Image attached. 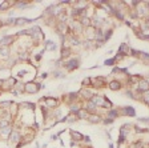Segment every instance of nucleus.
Here are the masks:
<instances>
[{"label":"nucleus","instance_id":"f257e3e1","mask_svg":"<svg viewBox=\"0 0 149 148\" xmlns=\"http://www.w3.org/2000/svg\"><path fill=\"white\" fill-rule=\"evenodd\" d=\"M39 88H40V85L36 84V83H27L24 90H25V92H28V93H35V92L39 91Z\"/></svg>","mask_w":149,"mask_h":148},{"label":"nucleus","instance_id":"f03ea898","mask_svg":"<svg viewBox=\"0 0 149 148\" xmlns=\"http://www.w3.org/2000/svg\"><path fill=\"white\" fill-rule=\"evenodd\" d=\"M92 103L96 105H103L104 107V103H105V99L101 97V96H93L92 97Z\"/></svg>","mask_w":149,"mask_h":148},{"label":"nucleus","instance_id":"7ed1b4c3","mask_svg":"<svg viewBox=\"0 0 149 148\" xmlns=\"http://www.w3.org/2000/svg\"><path fill=\"white\" fill-rule=\"evenodd\" d=\"M138 91H141V92H145V91H148L149 90V83L146 80H143V81H140L138 83Z\"/></svg>","mask_w":149,"mask_h":148},{"label":"nucleus","instance_id":"20e7f679","mask_svg":"<svg viewBox=\"0 0 149 148\" xmlns=\"http://www.w3.org/2000/svg\"><path fill=\"white\" fill-rule=\"evenodd\" d=\"M79 65V61L74 59V60H71V61H68V63L65 64V67H67V70H69V71H72V70H74V68Z\"/></svg>","mask_w":149,"mask_h":148},{"label":"nucleus","instance_id":"39448f33","mask_svg":"<svg viewBox=\"0 0 149 148\" xmlns=\"http://www.w3.org/2000/svg\"><path fill=\"white\" fill-rule=\"evenodd\" d=\"M45 105L47 107H56L57 105V102L55 100V99H52V97H45Z\"/></svg>","mask_w":149,"mask_h":148},{"label":"nucleus","instance_id":"423d86ee","mask_svg":"<svg viewBox=\"0 0 149 148\" xmlns=\"http://www.w3.org/2000/svg\"><path fill=\"white\" fill-rule=\"evenodd\" d=\"M9 137H11V143H16V142H19V139H20V134L16 132V131H13V132H11Z\"/></svg>","mask_w":149,"mask_h":148},{"label":"nucleus","instance_id":"0eeeda50","mask_svg":"<svg viewBox=\"0 0 149 148\" xmlns=\"http://www.w3.org/2000/svg\"><path fill=\"white\" fill-rule=\"evenodd\" d=\"M118 52H120L121 55H126V53H129V47L126 45L125 43H124V44H121V45H120V48H118Z\"/></svg>","mask_w":149,"mask_h":148},{"label":"nucleus","instance_id":"6e6552de","mask_svg":"<svg viewBox=\"0 0 149 148\" xmlns=\"http://www.w3.org/2000/svg\"><path fill=\"white\" fill-rule=\"evenodd\" d=\"M121 87V84L118 83V81H111V84H109V88H111L112 91H116V90H118V88Z\"/></svg>","mask_w":149,"mask_h":148},{"label":"nucleus","instance_id":"1a4fd4ad","mask_svg":"<svg viewBox=\"0 0 149 148\" xmlns=\"http://www.w3.org/2000/svg\"><path fill=\"white\" fill-rule=\"evenodd\" d=\"M77 116L80 117V119H85V117H88V112H87V109H79Z\"/></svg>","mask_w":149,"mask_h":148},{"label":"nucleus","instance_id":"9d476101","mask_svg":"<svg viewBox=\"0 0 149 148\" xmlns=\"http://www.w3.org/2000/svg\"><path fill=\"white\" fill-rule=\"evenodd\" d=\"M124 112H125L126 115H129V116H135V115H136L135 109H133L132 107H126V108H124Z\"/></svg>","mask_w":149,"mask_h":148},{"label":"nucleus","instance_id":"9b49d317","mask_svg":"<svg viewBox=\"0 0 149 148\" xmlns=\"http://www.w3.org/2000/svg\"><path fill=\"white\" fill-rule=\"evenodd\" d=\"M71 134H72V137H73L74 140H80V139H83V137H84L80 132H76V131H71Z\"/></svg>","mask_w":149,"mask_h":148},{"label":"nucleus","instance_id":"f8f14e48","mask_svg":"<svg viewBox=\"0 0 149 148\" xmlns=\"http://www.w3.org/2000/svg\"><path fill=\"white\" fill-rule=\"evenodd\" d=\"M88 119H89V122H91V123H99L101 120V117L96 116V115H92V116H88Z\"/></svg>","mask_w":149,"mask_h":148},{"label":"nucleus","instance_id":"ddd939ff","mask_svg":"<svg viewBox=\"0 0 149 148\" xmlns=\"http://www.w3.org/2000/svg\"><path fill=\"white\" fill-rule=\"evenodd\" d=\"M12 41V38L11 36H6V38L3 39V40H1V44H4V45H7V44H9Z\"/></svg>","mask_w":149,"mask_h":148},{"label":"nucleus","instance_id":"4468645a","mask_svg":"<svg viewBox=\"0 0 149 148\" xmlns=\"http://www.w3.org/2000/svg\"><path fill=\"white\" fill-rule=\"evenodd\" d=\"M136 55H138L143 60H149V55H146V53H144V52H137Z\"/></svg>","mask_w":149,"mask_h":148},{"label":"nucleus","instance_id":"2eb2a0df","mask_svg":"<svg viewBox=\"0 0 149 148\" xmlns=\"http://www.w3.org/2000/svg\"><path fill=\"white\" fill-rule=\"evenodd\" d=\"M7 127H9L8 122H7V120H1V122H0V128L4 129V128H7Z\"/></svg>","mask_w":149,"mask_h":148},{"label":"nucleus","instance_id":"dca6fc26","mask_svg":"<svg viewBox=\"0 0 149 148\" xmlns=\"http://www.w3.org/2000/svg\"><path fill=\"white\" fill-rule=\"evenodd\" d=\"M1 134L3 135H8V134H11V127H7V128H4V129H1Z\"/></svg>","mask_w":149,"mask_h":148},{"label":"nucleus","instance_id":"f3484780","mask_svg":"<svg viewBox=\"0 0 149 148\" xmlns=\"http://www.w3.org/2000/svg\"><path fill=\"white\" fill-rule=\"evenodd\" d=\"M117 115H118V113H117V111H111V112L108 113V116L111 117V119H113V117H116Z\"/></svg>","mask_w":149,"mask_h":148},{"label":"nucleus","instance_id":"a211bd4d","mask_svg":"<svg viewBox=\"0 0 149 148\" xmlns=\"http://www.w3.org/2000/svg\"><path fill=\"white\" fill-rule=\"evenodd\" d=\"M0 52H1V55H3V56H8V49H7L6 47H3V48H1V51H0Z\"/></svg>","mask_w":149,"mask_h":148},{"label":"nucleus","instance_id":"6ab92c4d","mask_svg":"<svg viewBox=\"0 0 149 148\" xmlns=\"http://www.w3.org/2000/svg\"><path fill=\"white\" fill-rule=\"evenodd\" d=\"M8 6H9V3H8V1H4V3L1 4V6H0V9H1V11H3V9L8 8Z\"/></svg>","mask_w":149,"mask_h":148},{"label":"nucleus","instance_id":"aec40b11","mask_svg":"<svg viewBox=\"0 0 149 148\" xmlns=\"http://www.w3.org/2000/svg\"><path fill=\"white\" fill-rule=\"evenodd\" d=\"M87 108H88L89 111H93V109H95V104H93L92 102H89V103H88V105H87Z\"/></svg>","mask_w":149,"mask_h":148},{"label":"nucleus","instance_id":"412c9836","mask_svg":"<svg viewBox=\"0 0 149 148\" xmlns=\"http://www.w3.org/2000/svg\"><path fill=\"white\" fill-rule=\"evenodd\" d=\"M61 55H63V58H67V56L69 55V49H63V53H61Z\"/></svg>","mask_w":149,"mask_h":148},{"label":"nucleus","instance_id":"4be33fe9","mask_svg":"<svg viewBox=\"0 0 149 148\" xmlns=\"http://www.w3.org/2000/svg\"><path fill=\"white\" fill-rule=\"evenodd\" d=\"M71 43H72V44H76V45H77V44H79V40H77L76 38H73V36H72V38H71Z\"/></svg>","mask_w":149,"mask_h":148},{"label":"nucleus","instance_id":"5701e85b","mask_svg":"<svg viewBox=\"0 0 149 148\" xmlns=\"http://www.w3.org/2000/svg\"><path fill=\"white\" fill-rule=\"evenodd\" d=\"M89 83H91V79H89V77L84 79V81H83V84H84V85H89Z\"/></svg>","mask_w":149,"mask_h":148},{"label":"nucleus","instance_id":"b1692460","mask_svg":"<svg viewBox=\"0 0 149 148\" xmlns=\"http://www.w3.org/2000/svg\"><path fill=\"white\" fill-rule=\"evenodd\" d=\"M113 61H115V59H109V60H105V64H106V65H112Z\"/></svg>","mask_w":149,"mask_h":148},{"label":"nucleus","instance_id":"393cba45","mask_svg":"<svg viewBox=\"0 0 149 148\" xmlns=\"http://www.w3.org/2000/svg\"><path fill=\"white\" fill-rule=\"evenodd\" d=\"M111 35H112V31H108V32L105 33V35H104V39H105V40H108V39H109V36H111Z\"/></svg>","mask_w":149,"mask_h":148},{"label":"nucleus","instance_id":"a878e982","mask_svg":"<svg viewBox=\"0 0 149 148\" xmlns=\"http://www.w3.org/2000/svg\"><path fill=\"white\" fill-rule=\"evenodd\" d=\"M59 29H60V32H64V29H65V26H64L63 23L59 24Z\"/></svg>","mask_w":149,"mask_h":148},{"label":"nucleus","instance_id":"bb28decb","mask_svg":"<svg viewBox=\"0 0 149 148\" xmlns=\"http://www.w3.org/2000/svg\"><path fill=\"white\" fill-rule=\"evenodd\" d=\"M0 105H1V107H8V105H11V103L9 102H3V103H0Z\"/></svg>","mask_w":149,"mask_h":148},{"label":"nucleus","instance_id":"cd10ccee","mask_svg":"<svg viewBox=\"0 0 149 148\" xmlns=\"http://www.w3.org/2000/svg\"><path fill=\"white\" fill-rule=\"evenodd\" d=\"M144 100H145V103H146V104H149V93L144 95Z\"/></svg>","mask_w":149,"mask_h":148},{"label":"nucleus","instance_id":"c85d7f7f","mask_svg":"<svg viewBox=\"0 0 149 148\" xmlns=\"http://www.w3.org/2000/svg\"><path fill=\"white\" fill-rule=\"evenodd\" d=\"M101 23H103V21H101V19H100V18L95 19V24H96V26H100Z\"/></svg>","mask_w":149,"mask_h":148},{"label":"nucleus","instance_id":"c756f323","mask_svg":"<svg viewBox=\"0 0 149 148\" xmlns=\"http://www.w3.org/2000/svg\"><path fill=\"white\" fill-rule=\"evenodd\" d=\"M81 24H85V26H89V19H83V21H81Z\"/></svg>","mask_w":149,"mask_h":148},{"label":"nucleus","instance_id":"7c9ffc66","mask_svg":"<svg viewBox=\"0 0 149 148\" xmlns=\"http://www.w3.org/2000/svg\"><path fill=\"white\" fill-rule=\"evenodd\" d=\"M104 107H112V103L109 102V100H105V103H104Z\"/></svg>","mask_w":149,"mask_h":148},{"label":"nucleus","instance_id":"2f4dec72","mask_svg":"<svg viewBox=\"0 0 149 148\" xmlns=\"http://www.w3.org/2000/svg\"><path fill=\"white\" fill-rule=\"evenodd\" d=\"M25 107H27V108H32V109H33L35 105H33V104H31V103H25Z\"/></svg>","mask_w":149,"mask_h":148},{"label":"nucleus","instance_id":"473e14b6","mask_svg":"<svg viewBox=\"0 0 149 148\" xmlns=\"http://www.w3.org/2000/svg\"><path fill=\"white\" fill-rule=\"evenodd\" d=\"M48 47H49L51 49H55V48H56V45H55V44H52V43H48Z\"/></svg>","mask_w":149,"mask_h":148},{"label":"nucleus","instance_id":"72a5a7b5","mask_svg":"<svg viewBox=\"0 0 149 148\" xmlns=\"http://www.w3.org/2000/svg\"><path fill=\"white\" fill-rule=\"evenodd\" d=\"M84 96L89 97V96H91V92H89V91H84Z\"/></svg>","mask_w":149,"mask_h":148},{"label":"nucleus","instance_id":"f704fd0d","mask_svg":"<svg viewBox=\"0 0 149 148\" xmlns=\"http://www.w3.org/2000/svg\"><path fill=\"white\" fill-rule=\"evenodd\" d=\"M17 6H19V8H23V7H25L27 4H25V3H19Z\"/></svg>","mask_w":149,"mask_h":148}]
</instances>
